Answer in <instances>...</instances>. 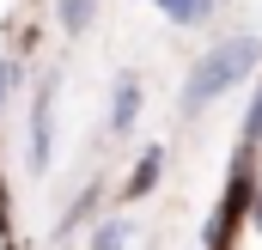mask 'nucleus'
I'll list each match as a JSON object with an SVG mask.
<instances>
[{
	"instance_id": "nucleus-1",
	"label": "nucleus",
	"mask_w": 262,
	"mask_h": 250,
	"mask_svg": "<svg viewBox=\"0 0 262 250\" xmlns=\"http://www.w3.org/2000/svg\"><path fill=\"white\" fill-rule=\"evenodd\" d=\"M262 67V37H226V43H213L207 55H195V67H189V79H183V110L195 116V110H207L213 98H226L238 79H250Z\"/></svg>"
},
{
	"instance_id": "nucleus-6",
	"label": "nucleus",
	"mask_w": 262,
	"mask_h": 250,
	"mask_svg": "<svg viewBox=\"0 0 262 250\" xmlns=\"http://www.w3.org/2000/svg\"><path fill=\"white\" fill-rule=\"evenodd\" d=\"M152 6H159L171 25H183V31H189V25H201V18L213 12V0H152Z\"/></svg>"
},
{
	"instance_id": "nucleus-9",
	"label": "nucleus",
	"mask_w": 262,
	"mask_h": 250,
	"mask_svg": "<svg viewBox=\"0 0 262 250\" xmlns=\"http://www.w3.org/2000/svg\"><path fill=\"white\" fill-rule=\"evenodd\" d=\"M238 147H244V153L262 147V79H256V92H250V110H244V128H238Z\"/></svg>"
},
{
	"instance_id": "nucleus-7",
	"label": "nucleus",
	"mask_w": 262,
	"mask_h": 250,
	"mask_svg": "<svg viewBox=\"0 0 262 250\" xmlns=\"http://www.w3.org/2000/svg\"><path fill=\"white\" fill-rule=\"evenodd\" d=\"M92 250H128V220L122 214H104L92 226Z\"/></svg>"
},
{
	"instance_id": "nucleus-13",
	"label": "nucleus",
	"mask_w": 262,
	"mask_h": 250,
	"mask_svg": "<svg viewBox=\"0 0 262 250\" xmlns=\"http://www.w3.org/2000/svg\"><path fill=\"white\" fill-rule=\"evenodd\" d=\"M250 226L262 232V183H256V201H250Z\"/></svg>"
},
{
	"instance_id": "nucleus-4",
	"label": "nucleus",
	"mask_w": 262,
	"mask_h": 250,
	"mask_svg": "<svg viewBox=\"0 0 262 250\" xmlns=\"http://www.w3.org/2000/svg\"><path fill=\"white\" fill-rule=\"evenodd\" d=\"M159 177H165V147H140L128 183H122V201H146V195L159 189Z\"/></svg>"
},
{
	"instance_id": "nucleus-5",
	"label": "nucleus",
	"mask_w": 262,
	"mask_h": 250,
	"mask_svg": "<svg viewBox=\"0 0 262 250\" xmlns=\"http://www.w3.org/2000/svg\"><path fill=\"white\" fill-rule=\"evenodd\" d=\"M134 122H140V79L122 73L110 92V134H134Z\"/></svg>"
},
{
	"instance_id": "nucleus-10",
	"label": "nucleus",
	"mask_w": 262,
	"mask_h": 250,
	"mask_svg": "<svg viewBox=\"0 0 262 250\" xmlns=\"http://www.w3.org/2000/svg\"><path fill=\"white\" fill-rule=\"evenodd\" d=\"M92 201H98V183L73 195V207H67L61 220H55V238H67V232H79V226H85V214H92Z\"/></svg>"
},
{
	"instance_id": "nucleus-3",
	"label": "nucleus",
	"mask_w": 262,
	"mask_h": 250,
	"mask_svg": "<svg viewBox=\"0 0 262 250\" xmlns=\"http://www.w3.org/2000/svg\"><path fill=\"white\" fill-rule=\"evenodd\" d=\"M49 159H55V73H43V79H37V92H31L25 171H31V177H43V171H49Z\"/></svg>"
},
{
	"instance_id": "nucleus-12",
	"label": "nucleus",
	"mask_w": 262,
	"mask_h": 250,
	"mask_svg": "<svg viewBox=\"0 0 262 250\" xmlns=\"http://www.w3.org/2000/svg\"><path fill=\"white\" fill-rule=\"evenodd\" d=\"M12 73H18V61L0 55V116H6V104H12Z\"/></svg>"
},
{
	"instance_id": "nucleus-8",
	"label": "nucleus",
	"mask_w": 262,
	"mask_h": 250,
	"mask_svg": "<svg viewBox=\"0 0 262 250\" xmlns=\"http://www.w3.org/2000/svg\"><path fill=\"white\" fill-rule=\"evenodd\" d=\"M92 12H98V0H55V18H61L67 37H79V31L92 25Z\"/></svg>"
},
{
	"instance_id": "nucleus-2",
	"label": "nucleus",
	"mask_w": 262,
	"mask_h": 250,
	"mask_svg": "<svg viewBox=\"0 0 262 250\" xmlns=\"http://www.w3.org/2000/svg\"><path fill=\"white\" fill-rule=\"evenodd\" d=\"M250 201H256V159L238 147V159H232V171H226V189H220V201H213V220H207L201 244L207 250H232L238 226H250Z\"/></svg>"
},
{
	"instance_id": "nucleus-11",
	"label": "nucleus",
	"mask_w": 262,
	"mask_h": 250,
	"mask_svg": "<svg viewBox=\"0 0 262 250\" xmlns=\"http://www.w3.org/2000/svg\"><path fill=\"white\" fill-rule=\"evenodd\" d=\"M0 244L12 250V201H6V171H0Z\"/></svg>"
}]
</instances>
